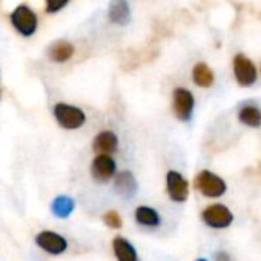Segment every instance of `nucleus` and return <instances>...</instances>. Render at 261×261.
<instances>
[{
    "label": "nucleus",
    "mask_w": 261,
    "mask_h": 261,
    "mask_svg": "<svg viewBox=\"0 0 261 261\" xmlns=\"http://www.w3.org/2000/svg\"><path fill=\"white\" fill-rule=\"evenodd\" d=\"M114 189L123 198H127V200L133 198L137 194V189H139V183H137L136 175L130 171L117 172V175L114 178Z\"/></svg>",
    "instance_id": "9d476101"
},
{
    "label": "nucleus",
    "mask_w": 261,
    "mask_h": 261,
    "mask_svg": "<svg viewBox=\"0 0 261 261\" xmlns=\"http://www.w3.org/2000/svg\"><path fill=\"white\" fill-rule=\"evenodd\" d=\"M194 188L204 198H221L227 192V183L218 174L203 169L194 177Z\"/></svg>",
    "instance_id": "f257e3e1"
},
{
    "label": "nucleus",
    "mask_w": 261,
    "mask_h": 261,
    "mask_svg": "<svg viewBox=\"0 0 261 261\" xmlns=\"http://www.w3.org/2000/svg\"><path fill=\"white\" fill-rule=\"evenodd\" d=\"M36 243L39 247H42L45 252H48L51 255H60L68 249L66 238L53 230H42L36 237Z\"/></svg>",
    "instance_id": "1a4fd4ad"
},
{
    "label": "nucleus",
    "mask_w": 261,
    "mask_h": 261,
    "mask_svg": "<svg viewBox=\"0 0 261 261\" xmlns=\"http://www.w3.org/2000/svg\"><path fill=\"white\" fill-rule=\"evenodd\" d=\"M69 0H46V11L48 13H57L60 11Z\"/></svg>",
    "instance_id": "aec40b11"
},
{
    "label": "nucleus",
    "mask_w": 261,
    "mask_h": 261,
    "mask_svg": "<svg viewBox=\"0 0 261 261\" xmlns=\"http://www.w3.org/2000/svg\"><path fill=\"white\" fill-rule=\"evenodd\" d=\"M134 220L139 226L146 227V229H157V227H160V224L163 221L160 212L155 207L148 206V204H142V206L136 207Z\"/></svg>",
    "instance_id": "f8f14e48"
},
{
    "label": "nucleus",
    "mask_w": 261,
    "mask_h": 261,
    "mask_svg": "<svg viewBox=\"0 0 261 261\" xmlns=\"http://www.w3.org/2000/svg\"><path fill=\"white\" fill-rule=\"evenodd\" d=\"M189 191H191L189 181L180 171L169 169L166 172V192L171 201L178 204L186 203L189 198Z\"/></svg>",
    "instance_id": "39448f33"
},
{
    "label": "nucleus",
    "mask_w": 261,
    "mask_h": 261,
    "mask_svg": "<svg viewBox=\"0 0 261 261\" xmlns=\"http://www.w3.org/2000/svg\"><path fill=\"white\" fill-rule=\"evenodd\" d=\"M74 209H75V201L68 195H59L51 203V212L57 218H68L74 212Z\"/></svg>",
    "instance_id": "f3484780"
},
{
    "label": "nucleus",
    "mask_w": 261,
    "mask_h": 261,
    "mask_svg": "<svg viewBox=\"0 0 261 261\" xmlns=\"http://www.w3.org/2000/svg\"><path fill=\"white\" fill-rule=\"evenodd\" d=\"M118 146H120L118 136L111 129L100 130V133L94 137V142H92V149L97 154H109V155H112L114 152L118 151Z\"/></svg>",
    "instance_id": "9b49d317"
},
{
    "label": "nucleus",
    "mask_w": 261,
    "mask_h": 261,
    "mask_svg": "<svg viewBox=\"0 0 261 261\" xmlns=\"http://www.w3.org/2000/svg\"><path fill=\"white\" fill-rule=\"evenodd\" d=\"M195 261H209L207 258H204V256H200V258H197Z\"/></svg>",
    "instance_id": "4be33fe9"
},
{
    "label": "nucleus",
    "mask_w": 261,
    "mask_h": 261,
    "mask_svg": "<svg viewBox=\"0 0 261 261\" xmlns=\"http://www.w3.org/2000/svg\"><path fill=\"white\" fill-rule=\"evenodd\" d=\"M214 261H232V258L226 250H217L214 253Z\"/></svg>",
    "instance_id": "412c9836"
},
{
    "label": "nucleus",
    "mask_w": 261,
    "mask_h": 261,
    "mask_svg": "<svg viewBox=\"0 0 261 261\" xmlns=\"http://www.w3.org/2000/svg\"><path fill=\"white\" fill-rule=\"evenodd\" d=\"M54 118L63 129L68 130L80 129L86 123L85 111L79 106L68 103H57L54 106Z\"/></svg>",
    "instance_id": "7ed1b4c3"
},
{
    "label": "nucleus",
    "mask_w": 261,
    "mask_h": 261,
    "mask_svg": "<svg viewBox=\"0 0 261 261\" xmlns=\"http://www.w3.org/2000/svg\"><path fill=\"white\" fill-rule=\"evenodd\" d=\"M72 56H74V46H72V43H69L66 40L56 42L49 49V59L57 63L68 62Z\"/></svg>",
    "instance_id": "a211bd4d"
},
{
    "label": "nucleus",
    "mask_w": 261,
    "mask_h": 261,
    "mask_svg": "<svg viewBox=\"0 0 261 261\" xmlns=\"http://www.w3.org/2000/svg\"><path fill=\"white\" fill-rule=\"evenodd\" d=\"M103 223L109 227V229H121L123 227V220L120 217V214L114 209L108 211L103 215Z\"/></svg>",
    "instance_id": "6ab92c4d"
},
{
    "label": "nucleus",
    "mask_w": 261,
    "mask_h": 261,
    "mask_svg": "<svg viewBox=\"0 0 261 261\" xmlns=\"http://www.w3.org/2000/svg\"><path fill=\"white\" fill-rule=\"evenodd\" d=\"M117 175V163L109 154H97L91 163V177L97 183H108Z\"/></svg>",
    "instance_id": "0eeeda50"
},
{
    "label": "nucleus",
    "mask_w": 261,
    "mask_h": 261,
    "mask_svg": "<svg viewBox=\"0 0 261 261\" xmlns=\"http://www.w3.org/2000/svg\"><path fill=\"white\" fill-rule=\"evenodd\" d=\"M237 118L241 124L252 129H258L261 127V108L252 103H246L238 109Z\"/></svg>",
    "instance_id": "2eb2a0df"
},
{
    "label": "nucleus",
    "mask_w": 261,
    "mask_h": 261,
    "mask_svg": "<svg viewBox=\"0 0 261 261\" xmlns=\"http://www.w3.org/2000/svg\"><path fill=\"white\" fill-rule=\"evenodd\" d=\"M108 17L112 23L127 25L130 20V8L127 0H111L108 8Z\"/></svg>",
    "instance_id": "4468645a"
},
{
    "label": "nucleus",
    "mask_w": 261,
    "mask_h": 261,
    "mask_svg": "<svg viewBox=\"0 0 261 261\" xmlns=\"http://www.w3.org/2000/svg\"><path fill=\"white\" fill-rule=\"evenodd\" d=\"M232 71L237 83L243 88H249L258 80V69L255 63L244 54H237L232 60Z\"/></svg>",
    "instance_id": "423d86ee"
},
{
    "label": "nucleus",
    "mask_w": 261,
    "mask_h": 261,
    "mask_svg": "<svg viewBox=\"0 0 261 261\" xmlns=\"http://www.w3.org/2000/svg\"><path fill=\"white\" fill-rule=\"evenodd\" d=\"M194 111H195L194 94L183 86L175 88L172 92V112H174L175 118L183 123H188L192 120Z\"/></svg>",
    "instance_id": "20e7f679"
},
{
    "label": "nucleus",
    "mask_w": 261,
    "mask_h": 261,
    "mask_svg": "<svg viewBox=\"0 0 261 261\" xmlns=\"http://www.w3.org/2000/svg\"><path fill=\"white\" fill-rule=\"evenodd\" d=\"M201 221L215 230H223L232 226L235 217L233 212L229 209V206L223 203H211L201 211Z\"/></svg>",
    "instance_id": "f03ea898"
},
{
    "label": "nucleus",
    "mask_w": 261,
    "mask_h": 261,
    "mask_svg": "<svg viewBox=\"0 0 261 261\" xmlns=\"http://www.w3.org/2000/svg\"><path fill=\"white\" fill-rule=\"evenodd\" d=\"M192 82L203 89H207L214 85L215 82V74L212 71V68L204 63V62H198L194 65L192 68Z\"/></svg>",
    "instance_id": "dca6fc26"
},
{
    "label": "nucleus",
    "mask_w": 261,
    "mask_h": 261,
    "mask_svg": "<svg viewBox=\"0 0 261 261\" xmlns=\"http://www.w3.org/2000/svg\"><path fill=\"white\" fill-rule=\"evenodd\" d=\"M11 22L14 28L23 36H33L37 30V16L27 5H20L13 11Z\"/></svg>",
    "instance_id": "6e6552de"
},
{
    "label": "nucleus",
    "mask_w": 261,
    "mask_h": 261,
    "mask_svg": "<svg viewBox=\"0 0 261 261\" xmlns=\"http://www.w3.org/2000/svg\"><path fill=\"white\" fill-rule=\"evenodd\" d=\"M112 253L117 261H140L136 246L121 235L112 240Z\"/></svg>",
    "instance_id": "ddd939ff"
}]
</instances>
